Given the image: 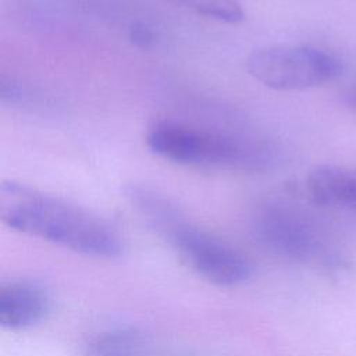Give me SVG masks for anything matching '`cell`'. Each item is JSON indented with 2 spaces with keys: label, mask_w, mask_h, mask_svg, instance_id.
<instances>
[{
  "label": "cell",
  "mask_w": 356,
  "mask_h": 356,
  "mask_svg": "<svg viewBox=\"0 0 356 356\" xmlns=\"http://www.w3.org/2000/svg\"><path fill=\"white\" fill-rule=\"evenodd\" d=\"M0 218L18 232L85 256L111 259L122 252L121 236L107 220L21 182H1Z\"/></svg>",
  "instance_id": "1"
},
{
  "label": "cell",
  "mask_w": 356,
  "mask_h": 356,
  "mask_svg": "<svg viewBox=\"0 0 356 356\" xmlns=\"http://www.w3.org/2000/svg\"><path fill=\"white\" fill-rule=\"evenodd\" d=\"M146 146L159 157L186 165L266 171L277 160L275 149L266 140L174 121L156 122L146 134Z\"/></svg>",
  "instance_id": "2"
},
{
  "label": "cell",
  "mask_w": 356,
  "mask_h": 356,
  "mask_svg": "<svg viewBox=\"0 0 356 356\" xmlns=\"http://www.w3.org/2000/svg\"><path fill=\"white\" fill-rule=\"evenodd\" d=\"M156 231L172 243L188 266L213 284L234 286L253 274V266L242 252L192 225L178 209Z\"/></svg>",
  "instance_id": "3"
},
{
  "label": "cell",
  "mask_w": 356,
  "mask_h": 356,
  "mask_svg": "<svg viewBox=\"0 0 356 356\" xmlns=\"http://www.w3.org/2000/svg\"><path fill=\"white\" fill-rule=\"evenodd\" d=\"M246 71L270 89L305 90L335 79L342 64L331 53L313 46L273 44L252 51Z\"/></svg>",
  "instance_id": "4"
},
{
  "label": "cell",
  "mask_w": 356,
  "mask_h": 356,
  "mask_svg": "<svg viewBox=\"0 0 356 356\" xmlns=\"http://www.w3.org/2000/svg\"><path fill=\"white\" fill-rule=\"evenodd\" d=\"M50 307L47 292L29 281L4 284L0 289V325L4 330H25L40 323Z\"/></svg>",
  "instance_id": "5"
},
{
  "label": "cell",
  "mask_w": 356,
  "mask_h": 356,
  "mask_svg": "<svg viewBox=\"0 0 356 356\" xmlns=\"http://www.w3.org/2000/svg\"><path fill=\"white\" fill-rule=\"evenodd\" d=\"M306 188L318 204L356 210V170L317 165L307 174Z\"/></svg>",
  "instance_id": "6"
},
{
  "label": "cell",
  "mask_w": 356,
  "mask_h": 356,
  "mask_svg": "<svg viewBox=\"0 0 356 356\" xmlns=\"http://www.w3.org/2000/svg\"><path fill=\"white\" fill-rule=\"evenodd\" d=\"M171 3L189 8L200 15L227 22L236 24L245 19V11L239 0H170Z\"/></svg>",
  "instance_id": "7"
},
{
  "label": "cell",
  "mask_w": 356,
  "mask_h": 356,
  "mask_svg": "<svg viewBox=\"0 0 356 356\" xmlns=\"http://www.w3.org/2000/svg\"><path fill=\"white\" fill-rule=\"evenodd\" d=\"M128 38L138 49H150L156 42V35L152 26L145 22H134L128 29Z\"/></svg>",
  "instance_id": "8"
},
{
  "label": "cell",
  "mask_w": 356,
  "mask_h": 356,
  "mask_svg": "<svg viewBox=\"0 0 356 356\" xmlns=\"http://www.w3.org/2000/svg\"><path fill=\"white\" fill-rule=\"evenodd\" d=\"M355 104H356V93H355Z\"/></svg>",
  "instance_id": "9"
}]
</instances>
